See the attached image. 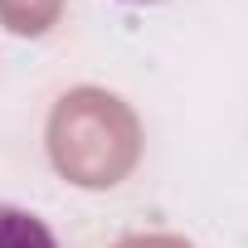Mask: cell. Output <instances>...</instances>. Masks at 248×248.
<instances>
[{"mask_svg": "<svg viewBox=\"0 0 248 248\" xmlns=\"http://www.w3.org/2000/svg\"><path fill=\"white\" fill-rule=\"evenodd\" d=\"M0 248H59V238L39 214L20 204H0Z\"/></svg>", "mask_w": 248, "mask_h": 248, "instance_id": "cell-1", "label": "cell"}, {"mask_svg": "<svg viewBox=\"0 0 248 248\" xmlns=\"http://www.w3.org/2000/svg\"><path fill=\"white\" fill-rule=\"evenodd\" d=\"M122 5H161V0H122Z\"/></svg>", "mask_w": 248, "mask_h": 248, "instance_id": "cell-2", "label": "cell"}]
</instances>
